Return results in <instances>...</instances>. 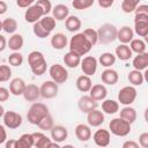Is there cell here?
Returning <instances> with one entry per match:
<instances>
[{"mask_svg": "<svg viewBox=\"0 0 148 148\" xmlns=\"http://www.w3.org/2000/svg\"><path fill=\"white\" fill-rule=\"evenodd\" d=\"M68 46H69V51L79 54L80 57L86 56L87 53L90 52V50L92 49L91 43L86 38V36L82 32L75 34L68 42Z\"/></svg>", "mask_w": 148, "mask_h": 148, "instance_id": "obj_1", "label": "cell"}, {"mask_svg": "<svg viewBox=\"0 0 148 148\" xmlns=\"http://www.w3.org/2000/svg\"><path fill=\"white\" fill-rule=\"evenodd\" d=\"M28 64L30 66L32 74H35L36 76L45 74L47 69L46 59L40 51H31L28 56Z\"/></svg>", "mask_w": 148, "mask_h": 148, "instance_id": "obj_2", "label": "cell"}, {"mask_svg": "<svg viewBox=\"0 0 148 148\" xmlns=\"http://www.w3.org/2000/svg\"><path fill=\"white\" fill-rule=\"evenodd\" d=\"M109 130H110L109 132L112 133L113 135L124 138V136H127L131 133L132 124H130L128 121L118 117V118H113L109 123Z\"/></svg>", "mask_w": 148, "mask_h": 148, "instance_id": "obj_3", "label": "cell"}, {"mask_svg": "<svg viewBox=\"0 0 148 148\" xmlns=\"http://www.w3.org/2000/svg\"><path fill=\"white\" fill-rule=\"evenodd\" d=\"M49 112V108L40 102H34L32 105L29 108V111L27 113V119L30 124L32 125H37L39 123V120L46 116Z\"/></svg>", "mask_w": 148, "mask_h": 148, "instance_id": "obj_4", "label": "cell"}, {"mask_svg": "<svg viewBox=\"0 0 148 148\" xmlns=\"http://www.w3.org/2000/svg\"><path fill=\"white\" fill-rule=\"evenodd\" d=\"M117 28L112 23H104L97 29L98 42L101 44H110L117 39Z\"/></svg>", "mask_w": 148, "mask_h": 148, "instance_id": "obj_5", "label": "cell"}, {"mask_svg": "<svg viewBox=\"0 0 148 148\" xmlns=\"http://www.w3.org/2000/svg\"><path fill=\"white\" fill-rule=\"evenodd\" d=\"M138 91L134 86H125L118 92V103L123 105H131L136 98Z\"/></svg>", "mask_w": 148, "mask_h": 148, "instance_id": "obj_6", "label": "cell"}, {"mask_svg": "<svg viewBox=\"0 0 148 148\" xmlns=\"http://www.w3.org/2000/svg\"><path fill=\"white\" fill-rule=\"evenodd\" d=\"M49 74L51 76V80L54 81L58 84L65 83L68 79V72L67 69L60 65V64H53L50 68H49Z\"/></svg>", "mask_w": 148, "mask_h": 148, "instance_id": "obj_7", "label": "cell"}, {"mask_svg": "<svg viewBox=\"0 0 148 148\" xmlns=\"http://www.w3.org/2000/svg\"><path fill=\"white\" fill-rule=\"evenodd\" d=\"M133 31L139 37H147V35H148V14H135Z\"/></svg>", "mask_w": 148, "mask_h": 148, "instance_id": "obj_8", "label": "cell"}, {"mask_svg": "<svg viewBox=\"0 0 148 148\" xmlns=\"http://www.w3.org/2000/svg\"><path fill=\"white\" fill-rule=\"evenodd\" d=\"M2 120H3V125L9 130L18 128L23 121L22 116L15 111H5L2 116Z\"/></svg>", "mask_w": 148, "mask_h": 148, "instance_id": "obj_9", "label": "cell"}, {"mask_svg": "<svg viewBox=\"0 0 148 148\" xmlns=\"http://www.w3.org/2000/svg\"><path fill=\"white\" fill-rule=\"evenodd\" d=\"M58 83H56L52 80H47L44 81L42 83V86L39 87V91H40V97L45 98V99H51L54 98L58 95Z\"/></svg>", "mask_w": 148, "mask_h": 148, "instance_id": "obj_10", "label": "cell"}, {"mask_svg": "<svg viewBox=\"0 0 148 148\" xmlns=\"http://www.w3.org/2000/svg\"><path fill=\"white\" fill-rule=\"evenodd\" d=\"M80 66H81V69L83 72L84 75H88V76H92L96 71H97V66H98V61L95 57L92 56H87L84 57L83 59H81V62H80Z\"/></svg>", "mask_w": 148, "mask_h": 148, "instance_id": "obj_11", "label": "cell"}, {"mask_svg": "<svg viewBox=\"0 0 148 148\" xmlns=\"http://www.w3.org/2000/svg\"><path fill=\"white\" fill-rule=\"evenodd\" d=\"M44 16V13L42 10V8L37 5V3H32L31 6H29L24 13V20L28 23H35L38 20H40Z\"/></svg>", "mask_w": 148, "mask_h": 148, "instance_id": "obj_12", "label": "cell"}, {"mask_svg": "<svg viewBox=\"0 0 148 148\" xmlns=\"http://www.w3.org/2000/svg\"><path fill=\"white\" fill-rule=\"evenodd\" d=\"M97 106H98L97 101H95L92 97H90V95H83L77 101V108L83 113H88L89 111L96 109Z\"/></svg>", "mask_w": 148, "mask_h": 148, "instance_id": "obj_13", "label": "cell"}, {"mask_svg": "<svg viewBox=\"0 0 148 148\" xmlns=\"http://www.w3.org/2000/svg\"><path fill=\"white\" fill-rule=\"evenodd\" d=\"M92 140L95 142L96 146L98 147H106L110 145V141H111V134L108 130H104V128H99L97 130L94 135H92Z\"/></svg>", "mask_w": 148, "mask_h": 148, "instance_id": "obj_14", "label": "cell"}, {"mask_svg": "<svg viewBox=\"0 0 148 148\" xmlns=\"http://www.w3.org/2000/svg\"><path fill=\"white\" fill-rule=\"evenodd\" d=\"M104 120H105L104 112L97 110V108L87 113V121L90 127H99L104 123Z\"/></svg>", "mask_w": 148, "mask_h": 148, "instance_id": "obj_15", "label": "cell"}, {"mask_svg": "<svg viewBox=\"0 0 148 148\" xmlns=\"http://www.w3.org/2000/svg\"><path fill=\"white\" fill-rule=\"evenodd\" d=\"M22 96L24 97L25 101L28 102H37L38 98L40 97V91H39V87L35 83H29L25 84L24 91L22 94Z\"/></svg>", "mask_w": 148, "mask_h": 148, "instance_id": "obj_16", "label": "cell"}, {"mask_svg": "<svg viewBox=\"0 0 148 148\" xmlns=\"http://www.w3.org/2000/svg\"><path fill=\"white\" fill-rule=\"evenodd\" d=\"M50 133H51V139L59 143L64 142L68 138V131L62 125H53L52 128L50 130Z\"/></svg>", "mask_w": 148, "mask_h": 148, "instance_id": "obj_17", "label": "cell"}, {"mask_svg": "<svg viewBox=\"0 0 148 148\" xmlns=\"http://www.w3.org/2000/svg\"><path fill=\"white\" fill-rule=\"evenodd\" d=\"M75 136L81 142H87L91 139V128L89 125L86 124H79L75 127Z\"/></svg>", "mask_w": 148, "mask_h": 148, "instance_id": "obj_18", "label": "cell"}, {"mask_svg": "<svg viewBox=\"0 0 148 148\" xmlns=\"http://www.w3.org/2000/svg\"><path fill=\"white\" fill-rule=\"evenodd\" d=\"M101 80L104 84H108V86H113L118 82L119 80V75H118V72L116 69H112L111 67L104 69L101 74Z\"/></svg>", "mask_w": 148, "mask_h": 148, "instance_id": "obj_19", "label": "cell"}, {"mask_svg": "<svg viewBox=\"0 0 148 148\" xmlns=\"http://www.w3.org/2000/svg\"><path fill=\"white\" fill-rule=\"evenodd\" d=\"M134 38V31L131 27L124 25L117 30V39L121 44H130V42Z\"/></svg>", "mask_w": 148, "mask_h": 148, "instance_id": "obj_20", "label": "cell"}, {"mask_svg": "<svg viewBox=\"0 0 148 148\" xmlns=\"http://www.w3.org/2000/svg\"><path fill=\"white\" fill-rule=\"evenodd\" d=\"M89 95L90 97H92L95 101L99 102V101H103L104 98H106V95H108V89L104 84L102 83H97V84H92L90 90H89Z\"/></svg>", "mask_w": 148, "mask_h": 148, "instance_id": "obj_21", "label": "cell"}, {"mask_svg": "<svg viewBox=\"0 0 148 148\" xmlns=\"http://www.w3.org/2000/svg\"><path fill=\"white\" fill-rule=\"evenodd\" d=\"M25 81L21 77H15L9 82V92L14 96H22L24 88H25Z\"/></svg>", "mask_w": 148, "mask_h": 148, "instance_id": "obj_22", "label": "cell"}, {"mask_svg": "<svg viewBox=\"0 0 148 148\" xmlns=\"http://www.w3.org/2000/svg\"><path fill=\"white\" fill-rule=\"evenodd\" d=\"M50 43L54 50H64L68 44V39H67V36L65 34L57 32L51 37Z\"/></svg>", "mask_w": 148, "mask_h": 148, "instance_id": "obj_23", "label": "cell"}, {"mask_svg": "<svg viewBox=\"0 0 148 148\" xmlns=\"http://www.w3.org/2000/svg\"><path fill=\"white\" fill-rule=\"evenodd\" d=\"M52 16L56 21H65L66 17L69 15V8L66 5L58 3L54 7H52Z\"/></svg>", "mask_w": 148, "mask_h": 148, "instance_id": "obj_24", "label": "cell"}, {"mask_svg": "<svg viewBox=\"0 0 148 148\" xmlns=\"http://www.w3.org/2000/svg\"><path fill=\"white\" fill-rule=\"evenodd\" d=\"M114 56L116 58H118L119 60H123V61H126V60H130L133 56V52L132 50L130 49L128 44H119L116 50H114Z\"/></svg>", "mask_w": 148, "mask_h": 148, "instance_id": "obj_25", "label": "cell"}, {"mask_svg": "<svg viewBox=\"0 0 148 148\" xmlns=\"http://www.w3.org/2000/svg\"><path fill=\"white\" fill-rule=\"evenodd\" d=\"M24 39L21 34H12L9 39L7 40V47L12 51H20L23 47Z\"/></svg>", "mask_w": 148, "mask_h": 148, "instance_id": "obj_26", "label": "cell"}, {"mask_svg": "<svg viewBox=\"0 0 148 148\" xmlns=\"http://www.w3.org/2000/svg\"><path fill=\"white\" fill-rule=\"evenodd\" d=\"M132 65L134 67V69L138 71H145L148 67V53L147 52H142V53H138L132 61Z\"/></svg>", "mask_w": 148, "mask_h": 148, "instance_id": "obj_27", "label": "cell"}, {"mask_svg": "<svg viewBox=\"0 0 148 148\" xmlns=\"http://www.w3.org/2000/svg\"><path fill=\"white\" fill-rule=\"evenodd\" d=\"M32 136H34V146L36 148H49L52 141V139H50L42 132H35L32 133Z\"/></svg>", "mask_w": 148, "mask_h": 148, "instance_id": "obj_28", "label": "cell"}, {"mask_svg": "<svg viewBox=\"0 0 148 148\" xmlns=\"http://www.w3.org/2000/svg\"><path fill=\"white\" fill-rule=\"evenodd\" d=\"M75 86L77 88L79 91L81 92H88L92 86V81L90 79V76L88 75H80L77 79H76V82H75Z\"/></svg>", "mask_w": 148, "mask_h": 148, "instance_id": "obj_29", "label": "cell"}, {"mask_svg": "<svg viewBox=\"0 0 148 148\" xmlns=\"http://www.w3.org/2000/svg\"><path fill=\"white\" fill-rule=\"evenodd\" d=\"M119 112H120L119 117L123 118L124 120L128 121L130 124H133V123L136 120V117H138L136 110H135L133 106H131V105H125Z\"/></svg>", "mask_w": 148, "mask_h": 148, "instance_id": "obj_30", "label": "cell"}, {"mask_svg": "<svg viewBox=\"0 0 148 148\" xmlns=\"http://www.w3.org/2000/svg\"><path fill=\"white\" fill-rule=\"evenodd\" d=\"M102 111L106 114H114L119 111V103L114 99H106L102 101Z\"/></svg>", "mask_w": 148, "mask_h": 148, "instance_id": "obj_31", "label": "cell"}, {"mask_svg": "<svg viewBox=\"0 0 148 148\" xmlns=\"http://www.w3.org/2000/svg\"><path fill=\"white\" fill-rule=\"evenodd\" d=\"M81 20L75 15H68L65 20V27L71 32H76L81 28Z\"/></svg>", "mask_w": 148, "mask_h": 148, "instance_id": "obj_32", "label": "cell"}, {"mask_svg": "<svg viewBox=\"0 0 148 148\" xmlns=\"http://www.w3.org/2000/svg\"><path fill=\"white\" fill-rule=\"evenodd\" d=\"M81 62V57L72 51H68L65 56H64V64L68 67V68H76Z\"/></svg>", "mask_w": 148, "mask_h": 148, "instance_id": "obj_33", "label": "cell"}, {"mask_svg": "<svg viewBox=\"0 0 148 148\" xmlns=\"http://www.w3.org/2000/svg\"><path fill=\"white\" fill-rule=\"evenodd\" d=\"M127 80L128 82L131 83V86H134V87H138V86H141L145 81V75L141 73V71H138V69H133L128 73L127 75Z\"/></svg>", "mask_w": 148, "mask_h": 148, "instance_id": "obj_34", "label": "cell"}, {"mask_svg": "<svg viewBox=\"0 0 148 148\" xmlns=\"http://www.w3.org/2000/svg\"><path fill=\"white\" fill-rule=\"evenodd\" d=\"M116 60H117V58H116V56H114L113 53H111V52H104V53H102V54L99 56V58H98L97 61H98L103 67L109 68V67H111L112 65H114Z\"/></svg>", "mask_w": 148, "mask_h": 148, "instance_id": "obj_35", "label": "cell"}, {"mask_svg": "<svg viewBox=\"0 0 148 148\" xmlns=\"http://www.w3.org/2000/svg\"><path fill=\"white\" fill-rule=\"evenodd\" d=\"M34 147L32 133H23L17 139V148H31Z\"/></svg>", "mask_w": 148, "mask_h": 148, "instance_id": "obj_36", "label": "cell"}, {"mask_svg": "<svg viewBox=\"0 0 148 148\" xmlns=\"http://www.w3.org/2000/svg\"><path fill=\"white\" fill-rule=\"evenodd\" d=\"M2 30L7 34H15L17 30V21L13 17H7L2 21Z\"/></svg>", "mask_w": 148, "mask_h": 148, "instance_id": "obj_37", "label": "cell"}, {"mask_svg": "<svg viewBox=\"0 0 148 148\" xmlns=\"http://www.w3.org/2000/svg\"><path fill=\"white\" fill-rule=\"evenodd\" d=\"M130 49L132 50V52H135L136 54L138 53H142V52H146V43L141 39V38H133L131 42H130Z\"/></svg>", "mask_w": 148, "mask_h": 148, "instance_id": "obj_38", "label": "cell"}, {"mask_svg": "<svg viewBox=\"0 0 148 148\" xmlns=\"http://www.w3.org/2000/svg\"><path fill=\"white\" fill-rule=\"evenodd\" d=\"M53 125H54L53 118H52V116H51L50 113H47L46 116H44V117L39 120V123L37 124V126H38L39 130H42V131H50Z\"/></svg>", "mask_w": 148, "mask_h": 148, "instance_id": "obj_39", "label": "cell"}, {"mask_svg": "<svg viewBox=\"0 0 148 148\" xmlns=\"http://www.w3.org/2000/svg\"><path fill=\"white\" fill-rule=\"evenodd\" d=\"M8 64L13 67H20L23 64V56L18 51H13L8 57Z\"/></svg>", "mask_w": 148, "mask_h": 148, "instance_id": "obj_40", "label": "cell"}, {"mask_svg": "<svg viewBox=\"0 0 148 148\" xmlns=\"http://www.w3.org/2000/svg\"><path fill=\"white\" fill-rule=\"evenodd\" d=\"M32 31H34L35 36H37L38 38H46V37H49V36L51 35V32L47 31V30L39 23V21H37V22L34 23Z\"/></svg>", "mask_w": 148, "mask_h": 148, "instance_id": "obj_41", "label": "cell"}, {"mask_svg": "<svg viewBox=\"0 0 148 148\" xmlns=\"http://www.w3.org/2000/svg\"><path fill=\"white\" fill-rule=\"evenodd\" d=\"M82 34L86 36V38L91 43V45H96L98 43V36H97V30L92 28H87L82 31Z\"/></svg>", "mask_w": 148, "mask_h": 148, "instance_id": "obj_42", "label": "cell"}, {"mask_svg": "<svg viewBox=\"0 0 148 148\" xmlns=\"http://www.w3.org/2000/svg\"><path fill=\"white\" fill-rule=\"evenodd\" d=\"M95 0H73L72 1V6L74 9H77V10H83V9H87L89 7H91L94 5Z\"/></svg>", "mask_w": 148, "mask_h": 148, "instance_id": "obj_43", "label": "cell"}, {"mask_svg": "<svg viewBox=\"0 0 148 148\" xmlns=\"http://www.w3.org/2000/svg\"><path fill=\"white\" fill-rule=\"evenodd\" d=\"M138 5H139V2L135 1V0H123V2H121V10L124 13H126V14L133 13Z\"/></svg>", "mask_w": 148, "mask_h": 148, "instance_id": "obj_44", "label": "cell"}, {"mask_svg": "<svg viewBox=\"0 0 148 148\" xmlns=\"http://www.w3.org/2000/svg\"><path fill=\"white\" fill-rule=\"evenodd\" d=\"M12 77V69L8 65H0V83L7 82Z\"/></svg>", "mask_w": 148, "mask_h": 148, "instance_id": "obj_45", "label": "cell"}, {"mask_svg": "<svg viewBox=\"0 0 148 148\" xmlns=\"http://www.w3.org/2000/svg\"><path fill=\"white\" fill-rule=\"evenodd\" d=\"M35 3H37L42 8V10L44 13V16L49 15L51 13V10H52V3H51L50 0H36Z\"/></svg>", "mask_w": 148, "mask_h": 148, "instance_id": "obj_46", "label": "cell"}, {"mask_svg": "<svg viewBox=\"0 0 148 148\" xmlns=\"http://www.w3.org/2000/svg\"><path fill=\"white\" fill-rule=\"evenodd\" d=\"M139 146L142 148H148V133L143 132L139 135Z\"/></svg>", "mask_w": 148, "mask_h": 148, "instance_id": "obj_47", "label": "cell"}, {"mask_svg": "<svg viewBox=\"0 0 148 148\" xmlns=\"http://www.w3.org/2000/svg\"><path fill=\"white\" fill-rule=\"evenodd\" d=\"M9 95H10L9 89H7L5 87H0V103L8 101L9 99Z\"/></svg>", "mask_w": 148, "mask_h": 148, "instance_id": "obj_48", "label": "cell"}, {"mask_svg": "<svg viewBox=\"0 0 148 148\" xmlns=\"http://www.w3.org/2000/svg\"><path fill=\"white\" fill-rule=\"evenodd\" d=\"M36 0H16V5L20 8H28L32 3H35Z\"/></svg>", "mask_w": 148, "mask_h": 148, "instance_id": "obj_49", "label": "cell"}, {"mask_svg": "<svg viewBox=\"0 0 148 148\" xmlns=\"http://www.w3.org/2000/svg\"><path fill=\"white\" fill-rule=\"evenodd\" d=\"M134 13L135 14H148V6L147 5H138Z\"/></svg>", "mask_w": 148, "mask_h": 148, "instance_id": "obj_50", "label": "cell"}, {"mask_svg": "<svg viewBox=\"0 0 148 148\" xmlns=\"http://www.w3.org/2000/svg\"><path fill=\"white\" fill-rule=\"evenodd\" d=\"M7 140V132L3 125H0V145H3Z\"/></svg>", "mask_w": 148, "mask_h": 148, "instance_id": "obj_51", "label": "cell"}, {"mask_svg": "<svg viewBox=\"0 0 148 148\" xmlns=\"http://www.w3.org/2000/svg\"><path fill=\"white\" fill-rule=\"evenodd\" d=\"M114 0H98V6L102 8H110L113 5Z\"/></svg>", "mask_w": 148, "mask_h": 148, "instance_id": "obj_52", "label": "cell"}, {"mask_svg": "<svg viewBox=\"0 0 148 148\" xmlns=\"http://www.w3.org/2000/svg\"><path fill=\"white\" fill-rule=\"evenodd\" d=\"M5 147H6V148H17V140H16V139L6 140Z\"/></svg>", "mask_w": 148, "mask_h": 148, "instance_id": "obj_53", "label": "cell"}, {"mask_svg": "<svg viewBox=\"0 0 148 148\" xmlns=\"http://www.w3.org/2000/svg\"><path fill=\"white\" fill-rule=\"evenodd\" d=\"M123 148H139V143L135 141L128 140V141H125L123 143Z\"/></svg>", "mask_w": 148, "mask_h": 148, "instance_id": "obj_54", "label": "cell"}, {"mask_svg": "<svg viewBox=\"0 0 148 148\" xmlns=\"http://www.w3.org/2000/svg\"><path fill=\"white\" fill-rule=\"evenodd\" d=\"M8 9V6L7 3L3 1V0H0V15H3Z\"/></svg>", "mask_w": 148, "mask_h": 148, "instance_id": "obj_55", "label": "cell"}, {"mask_svg": "<svg viewBox=\"0 0 148 148\" xmlns=\"http://www.w3.org/2000/svg\"><path fill=\"white\" fill-rule=\"evenodd\" d=\"M6 47H7V40L2 35H0V52H2Z\"/></svg>", "mask_w": 148, "mask_h": 148, "instance_id": "obj_56", "label": "cell"}, {"mask_svg": "<svg viewBox=\"0 0 148 148\" xmlns=\"http://www.w3.org/2000/svg\"><path fill=\"white\" fill-rule=\"evenodd\" d=\"M3 113H5V109H3V106L0 104V118H2Z\"/></svg>", "mask_w": 148, "mask_h": 148, "instance_id": "obj_57", "label": "cell"}, {"mask_svg": "<svg viewBox=\"0 0 148 148\" xmlns=\"http://www.w3.org/2000/svg\"><path fill=\"white\" fill-rule=\"evenodd\" d=\"M1 30H2V21L0 20V31H1Z\"/></svg>", "mask_w": 148, "mask_h": 148, "instance_id": "obj_58", "label": "cell"}, {"mask_svg": "<svg viewBox=\"0 0 148 148\" xmlns=\"http://www.w3.org/2000/svg\"><path fill=\"white\" fill-rule=\"evenodd\" d=\"M135 1H138V2H140V1H141V0H135Z\"/></svg>", "mask_w": 148, "mask_h": 148, "instance_id": "obj_59", "label": "cell"}, {"mask_svg": "<svg viewBox=\"0 0 148 148\" xmlns=\"http://www.w3.org/2000/svg\"><path fill=\"white\" fill-rule=\"evenodd\" d=\"M0 61H1V58H0Z\"/></svg>", "mask_w": 148, "mask_h": 148, "instance_id": "obj_60", "label": "cell"}]
</instances>
